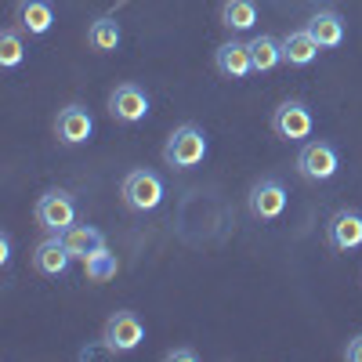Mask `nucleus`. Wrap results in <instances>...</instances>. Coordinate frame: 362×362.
<instances>
[{
  "mask_svg": "<svg viewBox=\"0 0 362 362\" xmlns=\"http://www.w3.org/2000/svg\"><path fill=\"white\" fill-rule=\"evenodd\" d=\"M206 131L196 124H181L170 131L167 145H163V163L174 170H192L206 160Z\"/></svg>",
  "mask_w": 362,
  "mask_h": 362,
  "instance_id": "f257e3e1",
  "label": "nucleus"
},
{
  "mask_svg": "<svg viewBox=\"0 0 362 362\" xmlns=\"http://www.w3.org/2000/svg\"><path fill=\"white\" fill-rule=\"evenodd\" d=\"M119 196H124V206L134 210V214H153V210L163 203L167 189H163V177L156 170H131L124 177V185H119Z\"/></svg>",
  "mask_w": 362,
  "mask_h": 362,
  "instance_id": "f03ea898",
  "label": "nucleus"
},
{
  "mask_svg": "<svg viewBox=\"0 0 362 362\" xmlns=\"http://www.w3.org/2000/svg\"><path fill=\"white\" fill-rule=\"evenodd\" d=\"M297 174L305 177V181H315V185H322V181H334L337 170H341V156H337V148L322 141V138H308L305 145H300V153H297Z\"/></svg>",
  "mask_w": 362,
  "mask_h": 362,
  "instance_id": "7ed1b4c3",
  "label": "nucleus"
},
{
  "mask_svg": "<svg viewBox=\"0 0 362 362\" xmlns=\"http://www.w3.org/2000/svg\"><path fill=\"white\" fill-rule=\"evenodd\" d=\"M141 341H145V322H141L134 312L119 308V312H112V315L105 319L102 348H105L109 355H127V351H134Z\"/></svg>",
  "mask_w": 362,
  "mask_h": 362,
  "instance_id": "20e7f679",
  "label": "nucleus"
},
{
  "mask_svg": "<svg viewBox=\"0 0 362 362\" xmlns=\"http://www.w3.org/2000/svg\"><path fill=\"white\" fill-rule=\"evenodd\" d=\"M272 131H276V138H283V141L305 145L315 131V116L300 98H286V102H279L276 112H272Z\"/></svg>",
  "mask_w": 362,
  "mask_h": 362,
  "instance_id": "39448f33",
  "label": "nucleus"
},
{
  "mask_svg": "<svg viewBox=\"0 0 362 362\" xmlns=\"http://www.w3.org/2000/svg\"><path fill=\"white\" fill-rule=\"evenodd\" d=\"M33 218H37V225H40L44 232L62 235L66 228L76 225V199H73L66 189H47V192L37 199Z\"/></svg>",
  "mask_w": 362,
  "mask_h": 362,
  "instance_id": "423d86ee",
  "label": "nucleus"
},
{
  "mask_svg": "<svg viewBox=\"0 0 362 362\" xmlns=\"http://www.w3.org/2000/svg\"><path fill=\"white\" fill-rule=\"evenodd\" d=\"M286 203H290V192L279 177H261L250 185V196H247V206L257 221H276L286 214Z\"/></svg>",
  "mask_w": 362,
  "mask_h": 362,
  "instance_id": "0eeeda50",
  "label": "nucleus"
},
{
  "mask_svg": "<svg viewBox=\"0 0 362 362\" xmlns=\"http://www.w3.org/2000/svg\"><path fill=\"white\" fill-rule=\"evenodd\" d=\"M326 247L334 254H351L362 247V214L355 206H341L326 221Z\"/></svg>",
  "mask_w": 362,
  "mask_h": 362,
  "instance_id": "6e6552de",
  "label": "nucleus"
},
{
  "mask_svg": "<svg viewBox=\"0 0 362 362\" xmlns=\"http://www.w3.org/2000/svg\"><path fill=\"white\" fill-rule=\"evenodd\" d=\"M109 116L116 119V124H127V127H134V124H141V119L148 116V95H145V87H138V83H116L112 90H109Z\"/></svg>",
  "mask_w": 362,
  "mask_h": 362,
  "instance_id": "1a4fd4ad",
  "label": "nucleus"
},
{
  "mask_svg": "<svg viewBox=\"0 0 362 362\" xmlns=\"http://www.w3.org/2000/svg\"><path fill=\"white\" fill-rule=\"evenodd\" d=\"M90 134H95V116H90L87 105L73 102L66 109H58V116H54V138L62 145H69V148L73 145H87Z\"/></svg>",
  "mask_w": 362,
  "mask_h": 362,
  "instance_id": "9d476101",
  "label": "nucleus"
},
{
  "mask_svg": "<svg viewBox=\"0 0 362 362\" xmlns=\"http://www.w3.org/2000/svg\"><path fill=\"white\" fill-rule=\"evenodd\" d=\"M73 261H76V257L69 254L66 239H62V235H54V232L44 239V243H37V250H33V268L40 272V276H47V279L66 276Z\"/></svg>",
  "mask_w": 362,
  "mask_h": 362,
  "instance_id": "9b49d317",
  "label": "nucleus"
},
{
  "mask_svg": "<svg viewBox=\"0 0 362 362\" xmlns=\"http://www.w3.org/2000/svg\"><path fill=\"white\" fill-rule=\"evenodd\" d=\"M214 69L225 80H247L254 73V58H250V44L243 40H225L214 51Z\"/></svg>",
  "mask_w": 362,
  "mask_h": 362,
  "instance_id": "f8f14e48",
  "label": "nucleus"
},
{
  "mask_svg": "<svg viewBox=\"0 0 362 362\" xmlns=\"http://www.w3.org/2000/svg\"><path fill=\"white\" fill-rule=\"evenodd\" d=\"M15 22L29 37H47L54 25V8L51 0H18L15 4Z\"/></svg>",
  "mask_w": 362,
  "mask_h": 362,
  "instance_id": "ddd939ff",
  "label": "nucleus"
},
{
  "mask_svg": "<svg viewBox=\"0 0 362 362\" xmlns=\"http://www.w3.org/2000/svg\"><path fill=\"white\" fill-rule=\"evenodd\" d=\"M283 44V62L286 66H293V69H305V66H312L315 58H319V40L312 37V29L305 25V29H290V33L279 40Z\"/></svg>",
  "mask_w": 362,
  "mask_h": 362,
  "instance_id": "4468645a",
  "label": "nucleus"
},
{
  "mask_svg": "<svg viewBox=\"0 0 362 362\" xmlns=\"http://www.w3.org/2000/svg\"><path fill=\"white\" fill-rule=\"evenodd\" d=\"M62 239H66V247L76 261H87L90 254H98L105 247V232L95 228V225H73V228L62 232Z\"/></svg>",
  "mask_w": 362,
  "mask_h": 362,
  "instance_id": "2eb2a0df",
  "label": "nucleus"
},
{
  "mask_svg": "<svg viewBox=\"0 0 362 362\" xmlns=\"http://www.w3.org/2000/svg\"><path fill=\"white\" fill-rule=\"evenodd\" d=\"M119 40H124V29H119V22L112 15H98L95 22L87 25V47L98 51V54H109L119 47Z\"/></svg>",
  "mask_w": 362,
  "mask_h": 362,
  "instance_id": "dca6fc26",
  "label": "nucleus"
},
{
  "mask_svg": "<svg viewBox=\"0 0 362 362\" xmlns=\"http://www.w3.org/2000/svg\"><path fill=\"white\" fill-rule=\"evenodd\" d=\"M308 29H312V37L319 40L322 51L344 44V18H341L337 11H315V15L308 18Z\"/></svg>",
  "mask_w": 362,
  "mask_h": 362,
  "instance_id": "f3484780",
  "label": "nucleus"
},
{
  "mask_svg": "<svg viewBox=\"0 0 362 362\" xmlns=\"http://www.w3.org/2000/svg\"><path fill=\"white\" fill-rule=\"evenodd\" d=\"M221 25L228 33H250L257 25V4L254 0H225L221 4Z\"/></svg>",
  "mask_w": 362,
  "mask_h": 362,
  "instance_id": "a211bd4d",
  "label": "nucleus"
},
{
  "mask_svg": "<svg viewBox=\"0 0 362 362\" xmlns=\"http://www.w3.org/2000/svg\"><path fill=\"white\" fill-rule=\"evenodd\" d=\"M247 44H250V58H254V73H272L276 66H283V44L276 37L257 33Z\"/></svg>",
  "mask_w": 362,
  "mask_h": 362,
  "instance_id": "6ab92c4d",
  "label": "nucleus"
},
{
  "mask_svg": "<svg viewBox=\"0 0 362 362\" xmlns=\"http://www.w3.org/2000/svg\"><path fill=\"white\" fill-rule=\"evenodd\" d=\"M83 272H87L90 283H109V279H116L119 261H116V254H109V250L102 247L98 254H90V257L83 261Z\"/></svg>",
  "mask_w": 362,
  "mask_h": 362,
  "instance_id": "aec40b11",
  "label": "nucleus"
},
{
  "mask_svg": "<svg viewBox=\"0 0 362 362\" xmlns=\"http://www.w3.org/2000/svg\"><path fill=\"white\" fill-rule=\"evenodd\" d=\"M22 58H25L22 33H18V29H4V33H0V66H4V69H18Z\"/></svg>",
  "mask_w": 362,
  "mask_h": 362,
  "instance_id": "412c9836",
  "label": "nucleus"
},
{
  "mask_svg": "<svg viewBox=\"0 0 362 362\" xmlns=\"http://www.w3.org/2000/svg\"><path fill=\"white\" fill-rule=\"evenodd\" d=\"M163 358H170V362H196L199 351H192V348H170Z\"/></svg>",
  "mask_w": 362,
  "mask_h": 362,
  "instance_id": "4be33fe9",
  "label": "nucleus"
},
{
  "mask_svg": "<svg viewBox=\"0 0 362 362\" xmlns=\"http://www.w3.org/2000/svg\"><path fill=\"white\" fill-rule=\"evenodd\" d=\"M344 358H348V362H362V334H355V337L348 341V348H344Z\"/></svg>",
  "mask_w": 362,
  "mask_h": 362,
  "instance_id": "5701e85b",
  "label": "nucleus"
},
{
  "mask_svg": "<svg viewBox=\"0 0 362 362\" xmlns=\"http://www.w3.org/2000/svg\"><path fill=\"white\" fill-rule=\"evenodd\" d=\"M11 261V235L4 232V235H0V264H8Z\"/></svg>",
  "mask_w": 362,
  "mask_h": 362,
  "instance_id": "b1692460",
  "label": "nucleus"
}]
</instances>
